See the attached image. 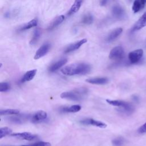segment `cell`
Listing matches in <instances>:
<instances>
[{
  "instance_id": "1",
  "label": "cell",
  "mask_w": 146,
  "mask_h": 146,
  "mask_svg": "<svg viewBox=\"0 0 146 146\" xmlns=\"http://www.w3.org/2000/svg\"><path fill=\"white\" fill-rule=\"evenodd\" d=\"M91 70L90 64L86 63H75L67 65L62 68L63 74L67 76L76 75H84L88 74Z\"/></svg>"
},
{
  "instance_id": "2",
  "label": "cell",
  "mask_w": 146,
  "mask_h": 146,
  "mask_svg": "<svg viewBox=\"0 0 146 146\" xmlns=\"http://www.w3.org/2000/svg\"><path fill=\"white\" fill-rule=\"evenodd\" d=\"M87 94V89L86 88H78L70 91L63 92L60 94V98L73 101H79L83 99Z\"/></svg>"
},
{
  "instance_id": "3",
  "label": "cell",
  "mask_w": 146,
  "mask_h": 146,
  "mask_svg": "<svg viewBox=\"0 0 146 146\" xmlns=\"http://www.w3.org/2000/svg\"><path fill=\"white\" fill-rule=\"evenodd\" d=\"M106 102L113 106L119 107L120 108V110L121 111H124L125 112L129 113L132 112L133 111V108L131 104L127 102H125L121 100H110L107 99Z\"/></svg>"
},
{
  "instance_id": "4",
  "label": "cell",
  "mask_w": 146,
  "mask_h": 146,
  "mask_svg": "<svg viewBox=\"0 0 146 146\" xmlns=\"http://www.w3.org/2000/svg\"><path fill=\"white\" fill-rule=\"evenodd\" d=\"M124 53L123 48L120 46H118L115 47L111 50L108 57L112 60H119L123 57Z\"/></svg>"
},
{
  "instance_id": "5",
  "label": "cell",
  "mask_w": 146,
  "mask_h": 146,
  "mask_svg": "<svg viewBox=\"0 0 146 146\" xmlns=\"http://www.w3.org/2000/svg\"><path fill=\"white\" fill-rule=\"evenodd\" d=\"M10 135L11 136H13L20 139L28 140V141H32L37 138V136L36 135L31 133L30 132H27L14 133L13 134H11Z\"/></svg>"
},
{
  "instance_id": "6",
  "label": "cell",
  "mask_w": 146,
  "mask_h": 146,
  "mask_svg": "<svg viewBox=\"0 0 146 146\" xmlns=\"http://www.w3.org/2000/svg\"><path fill=\"white\" fill-rule=\"evenodd\" d=\"M143 55V51L142 49L135 50L131 51L128 54V58L131 63H136L138 62L141 58Z\"/></svg>"
},
{
  "instance_id": "7",
  "label": "cell",
  "mask_w": 146,
  "mask_h": 146,
  "mask_svg": "<svg viewBox=\"0 0 146 146\" xmlns=\"http://www.w3.org/2000/svg\"><path fill=\"white\" fill-rule=\"evenodd\" d=\"M80 123L83 125H92L94 126H96L99 128H106L107 127V124L99 120H95L94 119L87 118L84 119L80 121Z\"/></svg>"
},
{
  "instance_id": "8",
  "label": "cell",
  "mask_w": 146,
  "mask_h": 146,
  "mask_svg": "<svg viewBox=\"0 0 146 146\" xmlns=\"http://www.w3.org/2000/svg\"><path fill=\"white\" fill-rule=\"evenodd\" d=\"M50 48V45L49 43H46L41 46L38 50L36 51L34 55V59H38L43 56H44L49 51Z\"/></svg>"
},
{
  "instance_id": "9",
  "label": "cell",
  "mask_w": 146,
  "mask_h": 146,
  "mask_svg": "<svg viewBox=\"0 0 146 146\" xmlns=\"http://www.w3.org/2000/svg\"><path fill=\"white\" fill-rule=\"evenodd\" d=\"M87 42L86 39H82L79 41H77L74 43L70 44L64 50V53H69L79 48L83 44Z\"/></svg>"
},
{
  "instance_id": "10",
  "label": "cell",
  "mask_w": 146,
  "mask_h": 146,
  "mask_svg": "<svg viewBox=\"0 0 146 146\" xmlns=\"http://www.w3.org/2000/svg\"><path fill=\"white\" fill-rule=\"evenodd\" d=\"M47 117V113L46 111L39 110L36 112L32 116V121L34 123L41 122L46 120Z\"/></svg>"
},
{
  "instance_id": "11",
  "label": "cell",
  "mask_w": 146,
  "mask_h": 146,
  "mask_svg": "<svg viewBox=\"0 0 146 146\" xmlns=\"http://www.w3.org/2000/svg\"><path fill=\"white\" fill-rule=\"evenodd\" d=\"M145 26H146V12H145L136 22L132 29V31L140 30Z\"/></svg>"
},
{
  "instance_id": "12",
  "label": "cell",
  "mask_w": 146,
  "mask_h": 146,
  "mask_svg": "<svg viewBox=\"0 0 146 146\" xmlns=\"http://www.w3.org/2000/svg\"><path fill=\"white\" fill-rule=\"evenodd\" d=\"M67 62V59L66 58H62L56 62L52 64L48 67V71L51 72H54L58 70H59L60 67L63 66Z\"/></svg>"
},
{
  "instance_id": "13",
  "label": "cell",
  "mask_w": 146,
  "mask_h": 146,
  "mask_svg": "<svg viewBox=\"0 0 146 146\" xmlns=\"http://www.w3.org/2000/svg\"><path fill=\"white\" fill-rule=\"evenodd\" d=\"M87 83L93 84H105L108 82V79L105 77L91 78L86 79Z\"/></svg>"
},
{
  "instance_id": "14",
  "label": "cell",
  "mask_w": 146,
  "mask_h": 146,
  "mask_svg": "<svg viewBox=\"0 0 146 146\" xmlns=\"http://www.w3.org/2000/svg\"><path fill=\"white\" fill-rule=\"evenodd\" d=\"M123 29L122 28H117L111 31L107 37V42H112L115 39H116L122 33Z\"/></svg>"
},
{
  "instance_id": "15",
  "label": "cell",
  "mask_w": 146,
  "mask_h": 146,
  "mask_svg": "<svg viewBox=\"0 0 146 146\" xmlns=\"http://www.w3.org/2000/svg\"><path fill=\"white\" fill-rule=\"evenodd\" d=\"M83 1V0H75L74 3L71 6L70 10L68 11L67 15H72V14L76 13V12H78L81 7Z\"/></svg>"
},
{
  "instance_id": "16",
  "label": "cell",
  "mask_w": 146,
  "mask_h": 146,
  "mask_svg": "<svg viewBox=\"0 0 146 146\" xmlns=\"http://www.w3.org/2000/svg\"><path fill=\"white\" fill-rule=\"evenodd\" d=\"M112 13L116 18H121L124 15V11L123 9L118 5H115L112 7Z\"/></svg>"
},
{
  "instance_id": "17",
  "label": "cell",
  "mask_w": 146,
  "mask_h": 146,
  "mask_svg": "<svg viewBox=\"0 0 146 146\" xmlns=\"http://www.w3.org/2000/svg\"><path fill=\"white\" fill-rule=\"evenodd\" d=\"M64 19V16L63 15H59L55 19H54L49 25V26L47 27L48 30H51L59 26Z\"/></svg>"
},
{
  "instance_id": "18",
  "label": "cell",
  "mask_w": 146,
  "mask_h": 146,
  "mask_svg": "<svg viewBox=\"0 0 146 146\" xmlns=\"http://www.w3.org/2000/svg\"><path fill=\"white\" fill-rule=\"evenodd\" d=\"M37 70L36 69H33L31 70H29L27 71L23 76V77L21 79V82H29L33 79L34 76L36 75Z\"/></svg>"
},
{
  "instance_id": "19",
  "label": "cell",
  "mask_w": 146,
  "mask_h": 146,
  "mask_svg": "<svg viewBox=\"0 0 146 146\" xmlns=\"http://www.w3.org/2000/svg\"><path fill=\"white\" fill-rule=\"evenodd\" d=\"M82 108V107L79 104L72 105L69 107H64L61 108V111L63 112H77L79 111Z\"/></svg>"
},
{
  "instance_id": "20",
  "label": "cell",
  "mask_w": 146,
  "mask_h": 146,
  "mask_svg": "<svg viewBox=\"0 0 146 146\" xmlns=\"http://www.w3.org/2000/svg\"><path fill=\"white\" fill-rule=\"evenodd\" d=\"M40 34H41L40 30L38 28L35 29V30L34 31L33 36V38H32V39H31V40L30 42V44L31 45H34L35 44H36V42L38 41L39 39L40 38Z\"/></svg>"
},
{
  "instance_id": "21",
  "label": "cell",
  "mask_w": 146,
  "mask_h": 146,
  "mask_svg": "<svg viewBox=\"0 0 146 146\" xmlns=\"http://www.w3.org/2000/svg\"><path fill=\"white\" fill-rule=\"evenodd\" d=\"M38 25V21L36 19H33L32 20H31L30 22H29L28 23H27L26 24H25L23 26H22L21 28V31H23V30H26L27 29H31L32 27H36Z\"/></svg>"
},
{
  "instance_id": "22",
  "label": "cell",
  "mask_w": 146,
  "mask_h": 146,
  "mask_svg": "<svg viewBox=\"0 0 146 146\" xmlns=\"http://www.w3.org/2000/svg\"><path fill=\"white\" fill-rule=\"evenodd\" d=\"M19 113V110L16 109H6L0 110V115H18Z\"/></svg>"
},
{
  "instance_id": "23",
  "label": "cell",
  "mask_w": 146,
  "mask_h": 146,
  "mask_svg": "<svg viewBox=\"0 0 146 146\" xmlns=\"http://www.w3.org/2000/svg\"><path fill=\"white\" fill-rule=\"evenodd\" d=\"M12 133V129L9 127H5L0 128V139H1L3 137H5L9 135H11Z\"/></svg>"
},
{
  "instance_id": "24",
  "label": "cell",
  "mask_w": 146,
  "mask_h": 146,
  "mask_svg": "<svg viewBox=\"0 0 146 146\" xmlns=\"http://www.w3.org/2000/svg\"><path fill=\"white\" fill-rule=\"evenodd\" d=\"M94 18L93 16L90 14H87L84 15V17L82 18V22L83 24L85 25H90L93 22Z\"/></svg>"
},
{
  "instance_id": "25",
  "label": "cell",
  "mask_w": 146,
  "mask_h": 146,
  "mask_svg": "<svg viewBox=\"0 0 146 146\" xmlns=\"http://www.w3.org/2000/svg\"><path fill=\"white\" fill-rule=\"evenodd\" d=\"M143 7L140 0H135L132 6V10L134 13H136L140 11Z\"/></svg>"
},
{
  "instance_id": "26",
  "label": "cell",
  "mask_w": 146,
  "mask_h": 146,
  "mask_svg": "<svg viewBox=\"0 0 146 146\" xmlns=\"http://www.w3.org/2000/svg\"><path fill=\"white\" fill-rule=\"evenodd\" d=\"M112 143L113 146H122L124 143V139L121 137H117L112 140Z\"/></svg>"
},
{
  "instance_id": "27",
  "label": "cell",
  "mask_w": 146,
  "mask_h": 146,
  "mask_svg": "<svg viewBox=\"0 0 146 146\" xmlns=\"http://www.w3.org/2000/svg\"><path fill=\"white\" fill-rule=\"evenodd\" d=\"M10 88V85L7 82L0 83V92H6Z\"/></svg>"
},
{
  "instance_id": "28",
  "label": "cell",
  "mask_w": 146,
  "mask_h": 146,
  "mask_svg": "<svg viewBox=\"0 0 146 146\" xmlns=\"http://www.w3.org/2000/svg\"><path fill=\"white\" fill-rule=\"evenodd\" d=\"M21 146H51V144L48 142L39 141L31 145H23Z\"/></svg>"
},
{
  "instance_id": "29",
  "label": "cell",
  "mask_w": 146,
  "mask_h": 146,
  "mask_svg": "<svg viewBox=\"0 0 146 146\" xmlns=\"http://www.w3.org/2000/svg\"><path fill=\"white\" fill-rule=\"evenodd\" d=\"M10 120L14 123H21L22 121V120L20 116H12L10 118Z\"/></svg>"
},
{
  "instance_id": "30",
  "label": "cell",
  "mask_w": 146,
  "mask_h": 146,
  "mask_svg": "<svg viewBox=\"0 0 146 146\" xmlns=\"http://www.w3.org/2000/svg\"><path fill=\"white\" fill-rule=\"evenodd\" d=\"M139 132L140 133H145L146 132V123L142 125L138 129Z\"/></svg>"
},
{
  "instance_id": "31",
  "label": "cell",
  "mask_w": 146,
  "mask_h": 146,
  "mask_svg": "<svg viewBox=\"0 0 146 146\" xmlns=\"http://www.w3.org/2000/svg\"><path fill=\"white\" fill-rule=\"evenodd\" d=\"M108 0H101L100 1V5L101 6H104L107 4Z\"/></svg>"
},
{
  "instance_id": "32",
  "label": "cell",
  "mask_w": 146,
  "mask_h": 146,
  "mask_svg": "<svg viewBox=\"0 0 146 146\" xmlns=\"http://www.w3.org/2000/svg\"><path fill=\"white\" fill-rule=\"evenodd\" d=\"M141 2V3L143 6H144L146 4V0H140Z\"/></svg>"
},
{
  "instance_id": "33",
  "label": "cell",
  "mask_w": 146,
  "mask_h": 146,
  "mask_svg": "<svg viewBox=\"0 0 146 146\" xmlns=\"http://www.w3.org/2000/svg\"><path fill=\"white\" fill-rule=\"evenodd\" d=\"M128 1H129V2H131V0H128Z\"/></svg>"
}]
</instances>
